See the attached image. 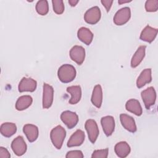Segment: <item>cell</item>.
<instances>
[{
	"label": "cell",
	"mask_w": 158,
	"mask_h": 158,
	"mask_svg": "<svg viewBox=\"0 0 158 158\" xmlns=\"http://www.w3.org/2000/svg\"><path fill=\"white\" fill-rule=\"evenodd\" d=\"M33 102L32 98L29 95H23L18 98L15 103V109L17 110H23L31 106Z\"/></svg>",
	"instance_id": "cb8c5ba5"
},
{
	"label": "cell",
	"mask_w": 158,
	"mask_h": 158,
	"mask_svg": "<svg viewBox=\"0 0 158 158\" xmlns=\"http://www.w3.org/2000/svg\"><path fill=\"white\" fill-rule=\"evenodd\" d=\"M146 46H140L135 53L133 54L131 60V67L133 68L136 67L141 62L145 56V51Z\"/></svg>",
	"instance_id": "603a6c76"
},
{
	"label": "cell",
	"mask_w": 158,
	"mask_h": 158,
	"mask_svg": "<svg viewBox=\"0 0 158 158\" xmlns=\"http://www.w3.org/2000/svg\"><path fill=\"white\" fill-rule=\"evenodd\" d=\"M85 128L87 131L88 138L91 143L94 144L99 135V128L94 120L88 119L86 121Z\"/></svg>",
	"instance_id": "277c9868"
},
{
	"label": "cell",
	"mask_w": 158,
	"mask_h": 158,
	"mask_svg": "<svg viewBox=\"0 0 158 158\" xmlns=\"http://www.w3.org/2000/svg\"><path fill=\"white\" fill-rule=\"evenodd\" d=\"M101 123L105 135L107 136H110L115 128L114 118L110 115L103 117L101 119Z\"/></svg>",
	"instance_id": "7c38bea8"
},
{
	"label": "cell",
	"mask_w": 158,
	"mask_h": 158,
	"mask_svg": "<svg viewBox=\"0 0 158 158\" xmlns=\"http://www.w3.org/2000/svg\"><path fill=\"white\" fill-rule=\"evenodd\" d=\"M101 10L98 6H94L85 12L84 15L85 21L89 24L94 25L97 23L101 19Z\"/></svg>",
	"instance_id": "52a82bcc"
},
{
	"label": "cell",
	"mask_w": 158,
	"mask_h": 158,
	"mask_svg": "<svg viewBox=\"0 0 158 158\" xmlns=\"http://www.w3.org/2000/svg\"><path fill=\"white\" fill-rule=\"evenodd\" d=\"M157 34V29L152 28L149 25H147L142 30L139 38L142 41L151 43L152 42Z\"/></svg>",
	"instance_id": "9a60e30c"
},
{
	"label": "cell",
	"mask_w": 158,
	"mask_h": 158,
	"mask_svg": "<svg viewBox=\"0 0 158 158\" xmlns=\"http://www.w3.org/2000/svg\"><path fill=\"white\" fill-rule=\"evenodd\" d=\"M10 154L8 150L4 147H0V157L1 158H9Z\"/></svg>",
	"instance_id": "4dcf8cb0"
},
{
	"label": "cell",
	"mask_w": 158,
	"mask_h": 158,
	"mask_svg": "<svg viewBox=\"0 0 158 158\" xmlns=\"http://www.w3.org/2000/svg\"><path fill=\"white\" fill-rule=\"evenodd\" d=\"M54 98V89L52 86L47 83L43 85V109L49 108L52 104Z\"/></svg>",
	"instance_id": "ba28073f"
},
{
	"label": "cell",
	"mask_w": 158,
	"mask_h": 158,
	"mask_svg": "<svg viewBox=\"0 0 158 158\" xmlns=\"http://www.w3.org/2000/svg\"><path fill=\"white\" fill-rule=\"evenodd\" d=\"M92 104L97 108H100L102 102V90L100 85H96L93 90L91 99Z\"/></svg>",
	"instance_id": "44dd1931"
},
{
	"label": "cell",
	"mask_w": 158,
	"mask_h": 158,
	"mask_svg": "<svg viewBox=\"0 0 158 158\" xmlns=\"http://www.w3.org/2000/svg\"><path fill=\"white\" fill-rule=\"evenodd\" d=\"M114 151L118 157L125 158L130 154L131 149L127 142L120 141L115 145Z\"/></svg>",
	"instance_id": "7402d4cb"
},
{
	"label": "cell",
	"mask_w": 158,
	"mask_h": 158,
	"mask_svg": "<svg viewBox=\"0 0 158 158\" xmlns=\"http://www.w3.org/2000/svg\"><path fill=\"white\" fill-rule=\"evenodd\" d=\"M53 10L57 14H62L64 11V4L62 0H52V1Z\"/></svg>",
	"instance_id": "4316f807"
},
{
	"label": "cell",
	"mask_w": 158,
	"mask_h": 158,
	"mask_svg": "<svg viewBox=\"0 0 158 158\" xmlns=\"http://www.w3.org/2000/svg\"><path fill=\"white\" fill-rule=\"evenodd\" d=\"M127 110L134 114L137 116L141 115L143 109L139 102L135 99H131L128 100L125 104Z\"/></svg>",
	"instance_id": "d6986e66"
},
{
	"label": "cell",
	"mask_w": 158,
	"mask_h": 158,
	"mask_svg": "<svg viewBox=\"0 0 158 158\" xmlns=\"http://www.w3.org/2000/svg\"><path fill=\"white\" fill-rule=\"evenodd\" d=\"M101 2L105 7L106 11L109 12L110 9V7L113 3V1H103V0H102V1H101Z\"/></svg>",
	"instance_id": "1f68e13d"
},
{
	"label": "cell",
	"mask_w": 158,
	"mask_h": 158,
	"mask_svg": "<svg viewBox=\"0 0 158 158\" xmlns=\"http://www.w3.org/2000/svg\"><path fill=\"white\" fill-rule=\"evenodd\" d=\"M141 96L144 106L147 109H149L151 106L154 105L156 100V92L153 87L151 86L143 90L141 93Z\"/></svg>",
	"instance_id": "3957f363"
},
{
	"label": "cell",
	"mask_w": 158,
	"mask_h": 158,
	"mask_svg": "<svg viewBox=\"0 0 158 158\" xmlns=\"http://www.w3.org/2000/svg\"><path fill=\"white\" fill-rule=\"evenodd\" d=\"M79 2V1H78V0H69V4L71 6H72V7H73V6H75L76 5H77V4Z\"/></svg>",
	"instance_id": "d6a6232c"
},
{
	"label": "cell",
	"mask_w": 158,
	"mask_h": 158,
	"mask_svg": "<svg viewBox=\"0 0 158 158\" xmlns=\"http://www.w3.org/2000/svg\"><path fill=\"white\" fill-rule=\"evenodd\" d=\"M85 133L81 130H77L72 135L67 145L69 148L79 146L83 144L85 140Z\"/></svg>",
	"instance_id": "5bb4252c"
},
{
	"label": "cell",
	"mask_w": 158,
	"mask_h": 158,
	"mask_svg": "<svg viewBox=\"0 0 158 158\" xmlns=\"http://www.w3.org/2000/svg\"><path fill=\"white\" fill-rule=\"evenodd\" d=\"M145 9L147 12H156L158 9V1H146L145 3Z\"/></svg>",
	"instance_id": "83f0119b"
},
{
	"label": "cell",
	"mask_w": 158,
	"mask_h": 158,
	"mask_svg": "<svg viewBox=\"0 0 158 158\" xmlns=\"http://www.w3.org/2000/svg\"><path fill=\"white\" fill-rule=\"evenodd\" d=\"M120 120L122 125L127 131L131 133H135L136 131V125L132 117L125 114H121L120 115Z\"/></svg>",
	"instance_id": "4fadbf2b"
},
{
	"label": "cell",
	"mask_w": 158,
	"mask_h": 158,
	"mask_svg": "<svg viewBox=\"0 0 158 158\" xmlns=\"http://www.w3.org/2000/svg\"><path fill=\"white\" fill-rule=\"evenodd\" d=\"M23 131L25 134L29 142L33 143L36 140L38 137V128L33 124H26L23 127Z\"/></svg>",
	"instance_id": "2e32d148"
},
{
	"label": "cell",
	"mask_w": 158,
	"mask_h": 158,
	"mask_svg": "<svg viewBox=\"0 0 158 158\" xmlns=\"http://www.w3.org/2000/svg\"><path fill=\"white\" fill-rule=\"evenodd\" d=\"M108 156V149L95 150L93 151L91 157L92 158H107Z\"/></svg>",
	"instance_id": "f1b7e54d"
},
{
	"label": "cell",
	"mask_w": 158,
	"mask_h": 158,
	"mask_svg": "<svg viewBox=\"0 0 158 158\" xmlns=\"http://www.w3.org/2000/svg\"><path fill=\"white\" fill-rule=\"evenodd\" d=\"M131 10L128 7H125L118 10L115 14L113 20L117 25L125 24L130 19Z\"/></svg>",
	"instance_id": "5b68a950"
},
{
	"label": "cell",
	"mask_w": 158,
	"mask_h": 158,
	"mask_svg": "<svg viewBox=\"0 0 158 158\" xmlns=\"http://www.w3.org/2000/svg\"><path fill=\"white\" fill-rule=\"evenodd\" d=\"M75 67L70 64H64L60 66L57 71V76L59 80L64 83L73 81L76 77Z\"/></svg>",
	"instance_id": "6da1fadb"
},
{
	"label": "cell",
	"mask_w": 158,
	"mask_h": 158,
	"mask_svg": "<svg viewBox=\"0 0 158 158\" xmlns=\"http://www.w3.org/2000/svg\"><path fill=\"white\" fill-rule=\"evenodd\" d=\"M78 39L86 45H89L93 39V34L89 29L86 27H81L77 31Z\"/></svg>",
	"instance_id": "ac0fdd59"
},
{
	"label": "cell",
	"mask_w": 158,
	"mask_h": 158,
	"mask_svg": "<svg viewBox=\"0 0 158 158\" xmlns=\"http://www.w3.org/2000/svg\"><path fill=\"white\" fill-rule=\"evenodd\" d=\"M0 130L2 135L9 138L15 134L17 131V127L14 123L5 122L1 124Z\"/></svg>",
	"instance_id": "d4e9b609"
},
{
	"label": "cell",
	"mask_w": 158,
	"mask_h": 158,
	"mask_svg": "<svg viewBox=\"0 0 158 158\" xmlns=\"http://www.w3.org/2000/svg\"><path fill=\"white\" fill-rule=\"evenodd\" d=\"M131 1H128V0H127V1H122V0H119L118 1V3L119 4H124V3H127V2H131Z\"/></svg>",
	"instance_id": "836d02e7"
},
{
	"label": "cell",
	"mask_w": 158,
	"mask_h": 158,
	"mask_svg": "<svg viewBox=\"0 0 158 158\" xmlns=\"http://www.w3.org/2000/svg\"><path fill=\"white\" fill-rule=\"evenodd\" d=\"M67 91L71 94V98L69 101L70 104H76L80 101L81 98V89L80 86H69L67 88Z\"/></svg>",
	"instance_id": "e0dca14e"
},
{
	"label": "cell",
	"mask_w": 158,
	"mask_h": 158,
	"mask_svg": "<svg viewBox=\"0 0 158 158\" xmlns=\"http://www.w3.org/2000/svg\"><path fill=\"white\" fill-rule=\"evenodd\" d=\"M152 81L151 69H146L143 70L138 77L136 80V86L138 88H141L146 84L149 83Z\"/></svg>",
	"instance_id": "ffe728a7"
},
{
	"label": "cell",
	"mask_w": 158,
	"mask_h": 158,
	"mask_svg": "<svg viewBox=\"0 0 158 158\" xmlns=\"http://www.w3.org/2000/svg\"><path fill=\"white\" fill-rule=\"evenodd\" d=\"M65 157L67 158H83L84 157L82 152L79 150H73L67 152Z\"/></svg>",
	"instance_id": "f546056e"
},
{
	"label": "cell",
	"mask_w": 158,
	"mask_h": 158,
	"mask_svg": "<svg viewBox=\"0 0 158 158\" xmlns=\"http://www.w3.org/2000/svg\"><path fill=\"white\" fill-rule=\"evenodd\" d=\"M36 10L41 15H45L49 11L48 2L46 0L39 1L36 4Z\"/></svg>",
	"instance_id": "484cf974"
},
{
	"label": "cell",
	"mask_w": 158,
	"mask_h": 158,
	"mask_svg": "<svg viewBox=\"0 0 158 158\" xmlns=\"http://www.w3.org/2000/svg\"><path fill=\"white\" fill-rule=\"evenodd\" d=\"M11 148L15 154L17 156L23 155L26 152L27 148L23 138L21 136L16 137L11 143Z\"/></svg>",
	"instance_id": "30bf717a"
},
{
	"label": "cell",
	"mask_w": 158,
	"mask_h": 158,
	"mask_svg": "<svg viewBox=\"0 0 158 158\" xmlns=\"http://www.w3.org/2000/svg\"><path fill=\"white\" fill-rule=\"evenodd\" d=\"M60 119L69 129H72L77 125L78 122V116L75 112L65 110L62 112Z\"/></svg>",
	"instance_id": "8992f818"
},
{
	"label": "cell",
	"mask_w": 158,
	"mask_h": 158,
	"mask_svg": "<svg viewBox=\"0 0 158 158\" xmlns=\"http://www.w3.org/2000/svg\"><path fill=\"white\" fill-rule=\"evenodd\" d=\"M66 136L65 130L60 125H57L52 129L50 133V138L52 144L57 149H60Z\"/></svg>",
	"instance_id": "7a4b0ae2"
},
{
	"label": "cell",
	"mask_w": 158,
	"mask_h": 158,
	"mask_svg": "<svg viewBox=\"0 0 158 158\" xmlns=\"http://www.w3.org/2000/svg\"><path fill=\"white\" fill-rule=\"evenodd\" d=\"M37 86L36 81L31 78L23 77L20 81L18 86L19 91L20 93L25 91L33 92Z\"/></svg>",
	"instance_id": "8fae6325"
},
{
	"label": "cell",
	"mask_w": 158,
	"mask_h": 158,
	"mask_svg": "<svg viewBox=\"0 0 158 158\" xmlns=\"http://www.w3.org/2000/svg\"><path fill=\"white\" fill-rule=\"evenodd\" d=\"M70 59L78 65H81L85 58V48L81 46H74L70 51Z\"/></svg>",
	"instance_id": "9c48e42d"
}]
</instances>
